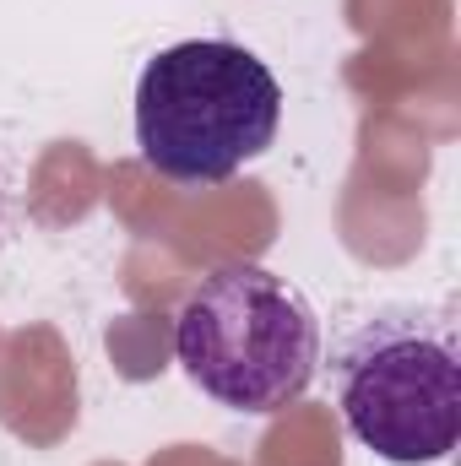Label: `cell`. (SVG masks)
Here are the masks:
<instances>
[{
	"instance_id": "cell-1",
	"label": "cell",
	"mask_w": 461,
	"mask_h": 466,
	"mask_svg": "<svg viewBox=\"0 0 461 466\" xmlns=\"http://www.w3.org/2000/svg\"><path fill=\"white\" fill-rule=\"evenodd\" d=\"M282 125V87L261 55L229 38H185L136 82V147L174 185H223Z\"/></svg>"
},
{
	"instance_id": "cell-3",
	"label": "cell",
	"mask_w": 461,
	"mask_h": 466,
	"mask_svg": "<svg viewBox=\"0 0 461 466\" xmlns=\"http://www.w3.org/2000/svg\"><path fill=\"white\" fill-rule=\"evenodd\" d=\"M337 407L353 440L380 461H446L461 429V352L451 315L418 304L369 315L337 352Z\"/></svg>"
},
{
	"instance_id": "cell-2",
	"label": "cell",
	"mask_w": 461,
	"mask_h": 466,
	"mask_svg": "<svg viewBox=\"0 0 461 466\" xmlns=\"http://www.w3.org/2000/svg\"><path fill=\"white\" fill-rule=\"evenodd\" d=\"M174 352L212 401L266 418L310 390L321 369V320L288 277L229 260L179 304Z\"/></svg>"
}]
</instances>
